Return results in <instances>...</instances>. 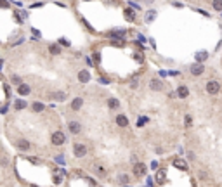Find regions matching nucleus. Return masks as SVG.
<instances>
[{
    "label": "nucleus",
    "mask_w": 222,
    "mask_h": 187,
    "mask_svg": "<svg viewBox=\"0 0 222 187\" xmlns=\"http://www.w3.org/2000/svg\"><path fill=\"white\" fill-rule=\"evenodd\" d=\"M219 90H220V83H219L217 80H210V82L207 83V92L208 94L215 95V94H219Z\"/></svg>",
    "instance_id": "1"
},
{
    "label": "nucleus",
    "mask_w": 222,
    "mask_h": 187,
    "mask_svg": "<svg viewBox=\"0 0 222 187\" xmlns=\"http://www.w3.org/2000/svg\"><path fill=\"white\" fill-rule=\"evenodd\" d=\"M73 154H75L76 158H83L87 154V147L83 146V144H75V146H73Z\"/></svg>",
    "instance_id": "2"
},
{
    "label": "nucleus",
    "mask_w": 222,
    "mask_h": 187,
    "mask_svg": "<svg viewBox=\"0 0 222 187\" xmlns=\"http://www.w3.org/2000/svg\"><path fill=\"white\" fill-rule=\"evenodd\" d=\"M64 142H66V137H64L63 132H56V134L52 135V144L54 146H63Z\"/></svg>",
    "instance_id": "3"
},
{
    "label": "nucleus",
    "mask_w": 222,
    "mask_h": 187,
    "mask_svg": "<svg viewBox=\"0 0 222 187\" xmlns=\"http://www.w3.org/2000/svg\"><path fill=\"white\" fill-rule=\"evenodd\" d=\"M134 175L136 177L146 175V165H144V163H136V165H134Z\"/></svg>",
    "instance_id": "4"
},
{
    "label": "nucleus",
    "mask_w": 222,
    "mask_h": 187,
    "mask_svg": "<svg viewBox=\"0 0 222 187\" xmlns=\"http://www.w3.org/2000/svg\"><path fill=\"white\" fill-rule=\"evenodd\" d=\"M191 73H193L194 76L203 75V73H205V68H203V64H201V63H196V64H193V66H191Z\"/></svg>",
    "instance_id": "5"
},
{
    "label": "nucleus",
    "mask_w": 222,
    "mask_h": 187,
    "mask_svg": "<svg viewBox=\"0 0 222 187\" xmlns=\"http://www.w3.org/2000/svg\"><path fill=\"white\" fill-rule=\"evenodd\" d=\"M68 128H70V132H71V134H80V130H82V125H80L78 121H70Z\"/></svg>",
    "instance_id": "6"
},
{
    "label": "nucleus",
    "mask_w": 222,
    "mask_h": 187,
    "mask_svg": "<svg viewBox=\"0 0 222 187\" xmlns=\"http://www.w3.org/2000/svg\"><path fill=\"white\" fill-rule=\"evenodd\" d=\"M116 125H118V127H121V128H125L128 125V118L125 114H118L116 116Z\"/></svg>",
    "instance_id": "7"
},
{
    "label": "nucleus",
    "mask_w": 222,
    "mask_h": 187,
    "mask_svg": "<svg viewBox=\"0 0 222 187\" xmlns=\"http://www.w3.org/2000/svg\"><path fill=\"white\" fill-rule=\"evenodd\" d=\"M18 92H19V95H28V94L31 92V88L26 85V83H19V87H18Z\"/></svg>",
    "instance_id": "8"
},
{
    "label": "nucleus",
    "mask_w": 222,
    "mask_h": 187,
    "mask_svg": "<svg viewBox=\"0 0 222 187\" xmlns=\"http://www.w3.org/2000/svg\"><path fill=\"white\" fill-rule=\"evenodd\" d=\"M149 87H151V90H154V92H158V90H162V82H160V80H156V78H154V80H151V82H149Z\"/></svg>",
    "instance_id": "9"
},
{
    "label": "nucleus",
    "mask_w": 222,
    "mask_h": 187,
    "mask_svg": "<svg viewBox=\"0 0 222 187\" xmlns=\"http://www.w3.org/2000/svg\"><path fill=\"white\" fill-rule=\"evenodd\" d=\"M78 80H80L82 83H87L89 80H90V73L85 71V69H83V71H80V73H78Z\"/></svg>",
    "instance_id": "10"
},
{
    "label": "nucleus",
    "mask_w": 222,
    "mask_h": 187,
    "mask_svg": "<svg viewBox=\"0 0 222 187\" xmlns=\"http://www.w3.org/2000/svg\"><path fill=\"white\" fill-rule=\"evenodd\" d=\"M177 95L181 99H186L189 95V90H188V87H184V85H181L179 87V90H177Z\"/></svg>",
    "instance_id": "11"
},
{
    "label": "nucleus",
    "mask_w": 222,
    "mask_h": 187,
    "mask_svg": "<svg viewBox=\"0 0 222 187\" xmlns=\"http://www.w3.org/2000/svg\"><path fill=\"white\" fill-rule=\"evenodd\" d=\"M82 104H83V101L80 97H76V99H73V102H71V109H75V111H78L80 108H82Z\"/></svg>",
    "instance_id": "12"
},
{
    "label": "nucleus",
    "mask_w": 222,
    "mask_h": 187,
    "mask_svg": "<svg viewBox=\"0 0 222 187\" xmlns=\"http://www.w3.org/2000/svg\"><path fill=\"white\" fill-rule=\"evenodd\" d=\"M173 166H175V168H179V170H188L186 161H182V159H175V161H173Z\"/></svg>",
    "instance_id": "13"
},
{
    "label": "nucleus",
    "mask_w": 222,
    "mask_h": 187,
    "mask_svg": "<svg viewBox=\"0 0 222 187\" xmlns=\"http://www.w3.org/2000/svg\"><path fill=\"white\" fill-rule=\"evenodd\" d=\"M205 59H208V52H205V50L196 52V61H198V63H203Z\"/></svg>",
    "instance_id": "14"
},
{
    "label": "nucleus",
    "mask_w": 222,
    "mask_h": 187,
    "mask_svg": "<svg viewBox=\"0 0 222 187\" xmlns=\"http://www.w3.org/2000/svg\"><path fill=\"white\" fill-rule=\"evenodd\" d=\"M26 108V101H21V99H18V101L14 102V109H18V111H21V109Z\"/></svg>",
    "instance_id": "15"
},
{
    "label": "nucleus",
    "mask_w": 222,
    "mask_h": 187,
    "mask_svg": "<svg viewBox=\"0 0 222 187\" xmlns=\"http://www.w3.org/2000/svg\"><path fill=\"white\" fill-rule=\"evenodd\" d=\"M156 182L165 184V172H163V170H158V172H156Z\"/></svg>",
    "instance_id": "16"
},
{
    "label": "nucleus",
    "mask_w": 222,
    "mask_h": 187,
    "mask_svg": "<svg viewBox=\"0 0 222 187\" xmlns=\"http://www.w3.org/2000/svg\"><path fill=\"white\" fill-rule=\"evenodd\" d=\"M94 170H96V173H97L99 177H104V175H106V168H104L102 165H96Z\"/></svg>",
    "instance_id": "17"
},
{
    "label": "nucleus",
    "mask_w": 222,
    "mask_h": 187,
    "mask_svg": "<svg viewBox=\"0 0 222 187\" xmlns=\"http://www.w3.org/2000/svg\"><path fill=\"white\" fill-rule=\"evenodd\" d=\"M18 147H19L21 151H26L28 147H30V142H28V140H23V139H21V140L18 142Z\"/></svg>",
    "instance_id": "18"
},
{
    "label": "nucleus",
    "mask_w": 222,
    "mask_h": 187,
    "mask_svg": "<svg viewBox=\"0 0 222 187\" xmlns=\"http://www.w3.org/2000/svg\"><path fill=\"white\" fill-rule=\"evenodd\" d=\"M123 37H125V31H121V30L111 31V38H123Z\"/></svg>",
    "instance_id": "19"
},
{
    "label": "nucleus",
    "mask_w": 222,
    "mask_h": 187,
    "mask_svg": "<svg viewBox=\"0 0 222 187\" xmlns=\"http://www.w3.org/2000/svg\"><path fill=\"white\" fill-rule=\"evenodd\" d=\"M108 106H109L111 109H116L118 106H120V102H118L116 99H109V101H108Z\"/></svg>",
    "instance_id": "20"
},
{
    "label": "nucleus",
    "mask_w": 222,
    "mask_h": 187,
    "mask_svg": "<svg viewBox=\"0 0 222 187\" xmlns=\"http://www.w3.org/2000/svg\"><path fill=\"white\" fill-rule=\"evenodd\" d=\"M33 111H35V113L44 111V104H42V102H35V104H33Z\"/></svg>",
    "instance_id": "21"
},
{
    "label": "nucleus",
    "mask_w": 222,
    "mask_h": 187,
    "mask_svg": "<svg viewBox=\"0 0 222 187\" xmlns=\"http://www.w3.org/2000/svg\"><path fill=\"white\" fill-rule=\"evenodd\" d=\"M54 99H57V101H64V99H66V94H64V92H56V94H54Z\"/></svg>",
    "instance_id": "22"
},
{
    "label": "nucleus",
    "mask_w": 222,
    "mask_h": 187,
    "mask_svg": "<svg viewBox=\"0 0 222 187\" xmlns=\"http://www.w3.org/2000/svg\"><path fill=\"white\" fill-rule=\"evenodd\" d=\"M214 9L215 11H222V0H214Z\"/></svg>",
    "instance_id": "23"
},
{
    "label": "nucleus",
    "mask_w": 222,
    "mask_h": 187,
    "mask_svg": "<svg viewBox=\"0 0 222 187\" xmlns=\"http://www.w3.org/2000/svg\"><path fill=\"white\" fill-rule=\"evenodd\" d=\"M125 16H127V19H130V21H132L136 14H134V11H132V9H125Z\"/></svg>",
    "instance_id": "24"
},
{
    "label": "nucleus",
    "mask_w": 222,
    "mask_h": 187,
    "mask_svg": "<svg viewBox=\"0 0 222 187\" xmlns=\"http://www.w3.org/2000/svg\"><path fill=\"white\" fill-rule=\"evenodd\" d=\"M154 16H156V12H154V11H149V12L146 14V21H147V23H149V21H153V19H154Z\"/></svg>",
    "instance_id": "25"
},
{
    "label": "nucleus",
    "mask_w": 222,
    "mask_h": 187,
    "mask_svg": "<svg viewBox=\"0 0 222 187\" xmlns=\"http://www.w3.org/2000/svg\"><path fill=\"white\" fill-rule=\"evenodd\" d=\"M61 52V49L57 47V45H50V54H54V56H57V54Z\"/></svg>",
    "instance_id": "26"
},
{
    "label": "nucleus",
    "mask_w": 222,
    "mask_h": 187,
    "mask_svg": "<svg viewBox=\"0 0 222 187\" xmlns=\"http://www.w3.org/2000/svg\"><path fill=\"white\" fill-rule=\"evenodd\" d=\"M118 180H120L121 184H127L128 182V175H123V173H121V175L118 177Z\"/></svg>",
    "instance_id": "27"
},
{
    "label": "nucleus",
    "mask_w": 222,
    "mask_h": 187,
    "mask_svg": "<svg viewBox=\"0 0 222 187\" xmlns=\"http://www.w3.org/2000/svg\"><path fill=\"white\" fill-rule=\"evenodd\" d=\"M0 5H2V7H4V9H7V7H9L7 0H0Z\"/></svg>",
    "instance_id": "28"
},
{
    "label": "nucleus",
    "mask_w": 222,
    "mask_h": 187,
    "mask_svg": "<svg viewBox=\"0 0 222 187\" xmlns=\"http://www.w3.org/2000/svg\"><path fill=\"white\" fill-rule=\"evenodd\" d=\"M186 127H191V116H186Z\"/></svg>",
    "instance_id": "29"
},
{
    "label": "nucleus",
    "mask_w": 222,
    "mask_h": 187,
    "mask_svg": "<svg viewBox=\"0 0 222 187\" xmlns=\"http://www.w3.org/2000/svg\"><path fill=\"white\" fill-rule=\"evenodd\" d=\"M134 59L139 61V63H142V56H141V54H136V56H134Z\"/></svg>",
    "instance_id": "30"
},
{
    "label": "nucleus",
    "mask_w": 222,
    "mask_h": 187,
    "mask_svg": "<svg viewBox=\"0 0 222 187\" xmlns=\"http://www.w3.org/2000/svg\"><path fill=\"white\" fill-rule=\"evenodd\" d=\"M12 83H21V80H19V76H12Z\"/></svg>",
    "instance_id": "31"
}]
</instances>
